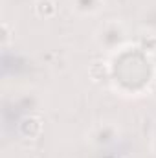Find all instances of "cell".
I'll return each instance as SVG.
<instances>
[{
    "instance_id": "6da1fadb",
    "label": "cell",
    "mask_w": 156,
    "mask_h": 158,
    "mask_svg": "<svg viewBox=\"0 0 156 158\" xmlns=\"http://www.w3.org/2000/svg\"><path fill=\"white\" fill-rule=\"evenodd\" d=\"M96 42L105 52L123 50V46L127 42V30H125L123 22L112 19V20H107L105 24H101L96 31Z\"/></svg>"
},
{
    "instance_id": "7a4b0ae2",
    "label": "cell",
    "mask_w": 156,
    "mask_h": 158,
    "mask_svg": "<svg viewBox=\"0 0 156 158\" xmlns=\"http://www.w3.org/2000/svg\"><path fill=\"white\" fill-rule=\"evenodd\" d=\"M117 136H119L117 125L109 123V121L92 127L90 132H88V140H90V143H94L96 147H107V145L114 143L117 140Z\"/></svg>"
},
{
    "instance_id": "3957f363",
    "label": "cell",
    "mask_w": 156,
    "mask_h": 158,
    "mask_svg": "<svg viewBox=\"0 0 156 158\" xmlns=\"http://www.w3.org/2000/svg\"><path fill=\"white\" fill-rule=\"evenodd\" d=\"M105 6V0H72V7L77 15L83 17H90V15H96L103 9Z\"/></svg>"
},
{
    "instance_id": "277c9868",
    "label": "cell",
    "mask_w": 156,
    "mask_h": 158,
    "mask_svg": "<svg viewBox=\"0 0 156 158\" xmlns=\"http://www.w3.org/2000/svg\"><path fill=\"white\" fill-rule=\"evenodd\" d=\"M20 131L26 138H37L42 132V121L37 116H30L20 123Z\"/></svg>"
},
{
    "instance_id": "5b68a950",
    "label": "cell",
    "mask_w": 156,
    "mask_h": 158,
    "mask_svg": "<svg viewBox=\"0 0 156 158\" xmlns=\"http://www.w3.org/2000/svg\"><path fill=\"white\" fill-rule=\"evenodd\" d=\"M35 13L40 19H51L57 13V4L53 0H37L35 2Z\"/></svg>"
},
{
    "instance_id": "8992f818",
    "label": "cell",
    "mask_w": 156,
    "mask_h": 158,
    "mask_svg": "<svg viewBox=\"0 0 156 158\" xmlns=\"http://www.w3.org/2000/svg\"><path fill=\"white\" fill-rule=\"evenodd\" d=\"M142 50L147 53V57L156 55V35H147L142 39Z\"/></svg>"
},
{
    "instance_id": "52a82bcc",
    "label": "cell",
    "mask_w": 156,
    "mask_h": 158,
    "mask_svg": "<svg viewBox=\"0 0 156 158\" xmlns=\"http://www.w3.org/2000/svg\"><path fill=\"white\" fill-rule=\"evenodd\" d=\"M13 33H15V31H11L9 22H2V44H4V46L9 44V40H11V37H13Z\"/></svg>"
},
{
    "instance_id": "ba28073f",
    "label": "cell",
    "mask_w": 156,
    "mask_h": 158,
    "mask_svg": "<svg viewBox=\"0 0 156 158\" xmlns=\"http://www.w3.org/2000/svg\"><path fill=\"white\" fill-rule=\"evenodd\" d=\"M151 88H153V92L156 94V76L153 77V85H151Z\"/></svg>"
},
{
    "instance_id": "9c48e42d",
    "label": "cell",
    "mask_w": 156,
    "mask_h": 158,
    "mask_svg": "<svg viewBox=\"0 0 156 158\" xmlns=\"http://www.w3.org/2000/svg\"><path fill=\"white\" fill-rule=\"evenodd\" d=\"M153 153H154V156H156V138H154V142H153Z\"/></svg>"
}]
</instances>
